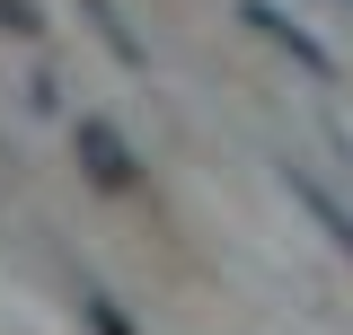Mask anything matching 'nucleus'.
Segmentation results:
<instances>
[{"instance_id": "f257e3e1", "label": "nucleus", "mask_w": 353, "mask_h": 335, "mask_svg": "<svg viewBox=\"0 0 353 335\" xmlns=\"http://www.w3.org/2000/svg\"><path fill=\"white\" fill-rule=\"evenodd\" d=\"M71 141H80V168L97 176V185H106V194H132L141 159H132V141L106 124V115H80V124H71Z\"/></svg>"}, {"instance_id": "f03ea898", "label": "nucleus", "mask_w": 353, "mask_h": 335, "mask_svg": "<svg viewBox=\"0 0 353 335\" xmlns=\"http://www.w3.org/2000/svg\"><path fill=\"white\" fill-rule=\"evenodd\" d=\"M239 18H248V27H256L265 44H283V53H292V62H301V71H318V80H327V71H336V62H327V44L309 36V27H292V18H283V9H274V0H239Z\"/></svg>"}, {"instance_id": "7ed1b4c3", "label": "nucleus", "mask_w": 353, "mask_h": 335, "mask_svg": "<svg viewBox=\"0 0 353 335\" xmlns=\"http://www.w3.org/2000/svg\"><path fill=\"white\" fill-rule=\"evenodd\" d=\"M283 185H292V194H301V203H309V221H318V230H327V238H336V247L353 256V212L336 203V194H327V185H318L309 168H283Z\"/></svg>"}, {"instance_id": "20e7f679", "label": "nucleus", "mask_w": 353, "mask_h": 335, "mask_svg": "<svg viewBox=\"0 0 353 335\" xmlns=\"http://www.w3.org/2000/svg\"><path fill=\"white\" fill-rule=\"evenodd\" d=\"M80 9H88V27L106 36V53H115V62H132V71L150 62V53H141V36H132V27H124V9H115V0H80Z\"/></svg>"}, {"instance_id": "39448f33", "label": "nucleus", "mask_w": 353, "mask_h": 335, "mask_svg": "<svg viewBox=\"0 0 353 335\" xmlns=\"http://www.w3.org/2000/svg\"><path fill=\"white\" fill-rule=\"evenodd\" d=\"M80 309H88V327H97V335H132V327H124V318H115V300H106V292H88V300H80Z\"/></svg>"}, {"instance_id": "423d86ee", "label": "nucleus", "mask_w": 353, "mask_h": 335, "mask_svg": "<svg viewBox=\"0 0 353 335\" xmlns=\"http://www.w3.org/2000/svg\"><path fill=\"white\" fill-rule=\"evenodd\" d=\"M0 27H9V36H44V18L27 9V0H0Z\"/></svg>"}]
</instances>
